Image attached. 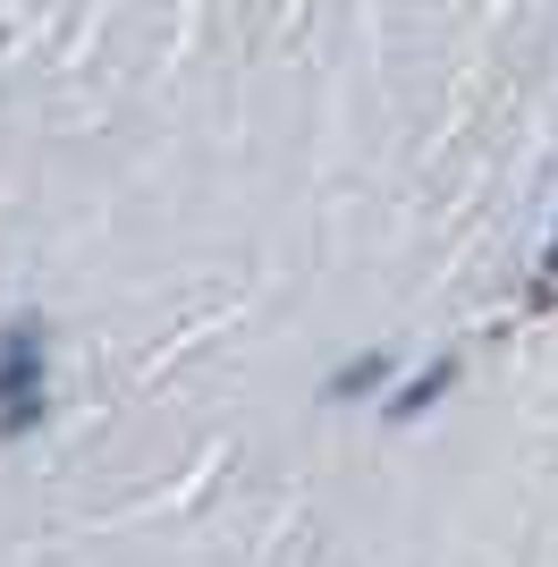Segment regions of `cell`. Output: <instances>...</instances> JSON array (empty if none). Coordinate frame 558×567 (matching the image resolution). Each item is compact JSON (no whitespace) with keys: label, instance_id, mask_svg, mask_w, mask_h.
Segmentation results:
<instances>
[{"label":"cell","instance_id":"cell-1","mask_svg":"<svg viewBox=\"0 0 558 567\" xmlns=\"http://www.w3.org/2000/svg\"><path fill=\"white\" fill-rule=\"evenodd\" d=\"M381 373H390V364H381V355H364V364H355V373L339 381V399H355V390H372V381H381Z\"/></svg>","mask_w":558,"mask_h":567}]
</instances>
